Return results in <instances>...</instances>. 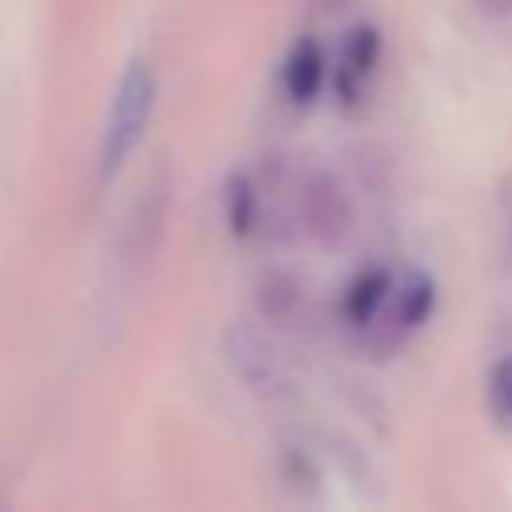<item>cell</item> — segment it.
<instances>
[{"mask_svg": "<svg viewBox=\"0 0 512 512\" xmlns=\"http://www.w3.org/2000/svg\"><path fill=\"white\" fill-rule=\"evenodd\" d=\"M156 108V76L144 60H132L116 84L112 108H108V124H104V140H100V176L112 180L124 160L136 152V144L148 132Z\"/></svg>", "mask_w": 512, "mask_h": 512, "instance_id": "6da1fadb", "label": "cell"}, {"mask_svg": "<svg viewBox=\"0 0 512 512\" xmlns=\"http://www.w3.org/2000/svg\"><path fill=\"white\" fill-rule=\"evenodd\" d=\"M376 60H380V32L372 24H360L348 36V44H344V60H340V76H336L344 100H356L360 96L364 80L376 72Z\"/></svg>", "mask_w": 512, "mask_h": 512, "instance_id": "7a4b0ae2", "label": "cell"}, {"mask_svg": "<svg viewBox=\"0 0 512 512\" xmlns=\"http://www.w3.org/2000/svg\"><path fill=\"white\" fill-rule=\"evenodd\" d=\"M320 84H324V52L316 40L304 36V40H296V48L284 60V92L296 104H308V100H316Z\"/></svg>", "mask_w": 512, "mask_h": 512, "instance_id": "3957f363", "label": "cell"}, {"mask_svg": "<svg viewBox=\"0 0 512 512\" xmlns=\"http://www.w3.org/2000/svg\"><path fill=\"white\" fill-rule=\"evenodd\" d=\"M388 300H392L396 336H404V332H412V328H420L428 320V312L436 304V284L424 272H408V280L396 292H388Z\"/></svg>", "mask_w": 512, "mask_h": 512, "instance_id": "277c9868", "label": "cell"}, {"mask_svg": "<svg viewBox=\"0 0 512 512\" xmlns=\"http://www.w3.org/2000/svg\"><path fill=\"white\" fill-rule=\"evenodd\" d=\"M388 292H392L388 272H380V268L360 272V276L348 284V292H344V316H348V324L368 328V324L380 316V308L388 304Z\"/></svg>", "mask_w": 512, "mask_h": 512, "instance_id": "5b68a950", "label": "cell"}, {"mask_svg": "<svg viewBox=\"0 0 512 512\" xmlns=\"http://www.w3.org/2000/svg\"><path fill=\"white\" fill-rule=\"evenodd\" d=\"M484 400H488V416H492L500 428H512V356H500V360L488 368Z\"/></svg>", "mask_w": 512, "mask_h": 512, "instance_id": "8992f818", "label": "cell"}, {"mask_svg": "<svg viewBox=\"0 0 512 512\" xmlns=\"http://www.w3.org/2000/svg\"><path fill=\"white\" fill-rule=\"evenodd\" d=\"M228 224L236 236H248L252 224H256V192H252V180L248 176H236L228 184Z\"/></svg>", "mask_w": 512, "mask_h": 512, "instance_id": "52a82bcc", "label": "cell"}, {"mask_svg": "<svg viewBox=\"0 0 512 512\" xmlns=\"http://www.w3.org/2000/svg\"><path fill=\"white\" fill-rule=\"evenodd\" d=\"M308 212H312L316 232H320V228H332V232L344 228V200H340V192H336L332 184H316V188L308 192Z\"/></svg>", "mask_w": 512, "mask_h": 512, "instance_id": "ba28073f", "label": "cell"}, {"mask_svg": "<svg viewBox=\"0 0 512 512\" xmlns=\"http://www.w3.org/2000/svg\"><path fill=\"white\" fill-rule=\"evenodd\" d=\"M472 4L484 16H512V0H472Z\"/></svg>", "mask_w": 512, "mask_h": 512, "instance_id": "9c48e42d", "label": "cell"}]
</instances>
